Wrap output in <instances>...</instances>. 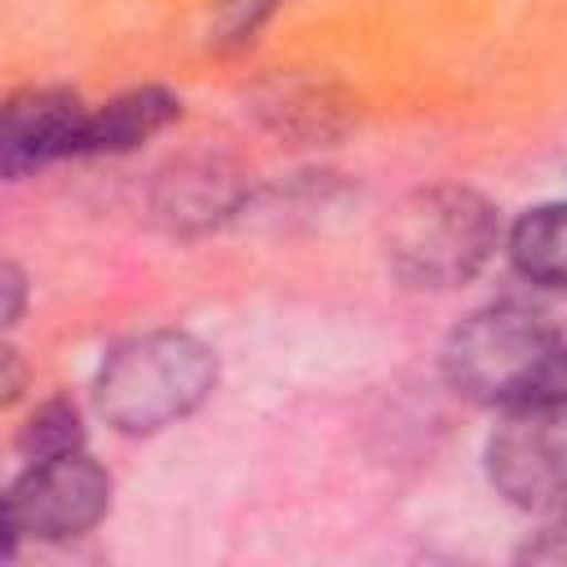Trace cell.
<instances>
[{
  "label": "cell",
  "mask_w": 567,
  "mask_h": 567,
  "mask_svg": "<svg viewBox=\"0 0 567 567\" xmlns=\"http://www.w3.org/2000/svg\"><path fill=\"white\" fill-rule=\"evenodd\" d=\"M447 385L478 408H527L567 399V341L532 306L492 301L443 341Z\"/></svg>",
  "instance_id": "6da1fadb"
},
{
  "label": "cell",
  "mask_w": 567,
  "mask_h": 567,
  "mask_svg": "<svg viewBox=\"0 0 567 567\" xmlns=\"http://www.w3.org/2000/svg\"><path fill=\"white\" fill-rule=\"evenodd\" d=\"M217 390V354L177 328H155L120 341L97 377L93 403L115 434L142 439L186 421Z\"/></svg>",
  "instance_id": "7a4b0ae2"
},
{
  "label": "cell",
  "mask_w": 567,
  "mask_h": 567,
  "mask_svg": "<svg viewBox=\"0 0 567 567\" xmlns=\"http://www.w3.org/2000/svg\"><path fill=\"white\" fill-rule=\"evenodd\" d=\"M496 244L501 217L492 199L456 182L412 190L385 221V266L399 284L421 292L470 284L492 261Z\"/></svg>",
  "instance_id": "3957f363"
},
{
  "label": "cell",
  "mask_w": 567,
  "mask_h": 567,
  "mask_svg": "<svg viewBox=\"0 0 567 567\" xmlns=\"http://www.w3.org/2000/svg\"><path fill=\"white\" fill-rule=\"evenodd\" d=\"M111 509V474L80 447L49 461H27L4 496V558L18 540H71L97 527Z\"/></svg>",
  "instance_id": "277c9868"
},
{
  "label": "cell",
  "mask_w": 567,
  "mask_h": 567,
  "mask_svg": "<svg viewBox=\"0 0 567 567\" xmlns=\"http://www.w3.org/2000/svg\"><path fill=\"white\" fill-rule=\"evenodd\" d=\"M487 483L514 509L567 505V399L501 412L483 447Z\"/></svg>",
  "instance_id": "5b68a950"
},
{
  "label": "cell",
  "mask_w": 567,
  "mask_h": 567,
  "mask_svg": "<svg viewBox=\"0 0 567 567\" xmlns=\"http://www.w3.org/2000/svg\"><path fill=\"white\" fill-rule=\"evenodd\" d=\"M248 111L266 133L292 146H328L354 128L359 97L315 71H275L252 84Z\"/></svg>",
  "instance_id": "8992f818"
},
{
  "label": "cell",
  "mask_w": 567,
  "mask_h": 567,
  "mask_svg": "<svg viewBox=\"0 0 567 567\" xmlns=\"http://www.w3.org/2000/svg\"><path fill=\"white\" fill-rule=\"evenodd\" d=\"M89 106L71 89H22L4 102L0 120V168L22 182L58 159H80Z\"/></svg>",
  "instance_id": "52a82bcc"
},
{
  "label": "cell",
  "mask_w": 567,
  "mask_h": 567,
  "mask_svg": "<svg viewBox=\"0 0 567 567\" xmlns=\"http://www.w3.org/2000/svg\"><path fill=\"white\" fill-rule=\"evenodd\" d=\"M252 186L244 168L226 155H182L151 182V217L173 235H204L221 221H235Z\"/></svg>",
  "instance_id": "ba28073f"
},
{
  "label": "cell",
  "mask_w": 567,
  "mask_h": 567,
  "mask_svg": "<svg viewBox=\"0 0 567 567\" xmlns=\"http://www.w3.org/2000/svg\"><path fill=\"white\" fill-rule=\"evenodd\" d=\"M182 115V97L164 84H142L128 93H115L106 106L89 111L80 155H128L155 133H164Z\"/></svg>",
  "instance_id": "9c48e42d"
},
{
  "label": "cell",
  "mask_w": 567,
  "mask_h": 567,
  "mask_svg": "<svg viewBox=\"0 0 567 567\" xmlns=\"http://www.w3.org/2000/svg\"><path fill=\"white\" fill-rule=\"evenodd\" d=\"M509 266L536 288H567V199L527 208L505 239Z\"/></svg>",
  "instance_id": "30bf717a"
},
{
  "label": "cell",
  "mask_w": 567,
  "mask_h": 567,
  "mask_svg": "<svg viewBox=\"0 0 567 567\" xmlns=\"http://www.w3.org/2000/svg\"><path fill=\"white\" fill-rule=\"evenodd\" d=\"M84 447V416H80V408L71 403V399H44L31 416H27V425H22V434H18V452L27 456V461H49V456H66V452H80Z\"/></svg>",
  "instance_id": "8fae6325"
},
{
  "label": "cell",
  "mask_w": 567,
  "mask_h": 567,
  "mask_svg": "<svg viewBox=\"0 0 567 567\" xmlns=\"http://www.w3.org/2000/svg\"><path fill=\"white\" fill-rule=\"evenodd\" d=\"M288 0H213L208 9V44L217 53H235L248 49L257 40V31L284 9Z\"/></svg>",
  "instance_id": "7c38bea8"
},
{
  "label": "cell",
  "mask_w": 567,
  "mask_h": 567,
  "mask_svg": "<svg viewBox=\"0 0 567 567\" xmlns=\"http://www.w3.org/2000/svg\"><path fill=\"white\" fill-rule=\"evenodd\" d=\"M523 563H545V567H567V509L558 518H549L523 549H518Z\"/></svg>",
  "instance_id": "4fadbf2b"
},
{
  "label": "cell",
  "mask_w": 567,
  "mask_h": 567,
  "mask_svg": "<svg viewBox=\"0 0 567 567\" xmlns=\"http://www.w3.org/2000/svg\"><path fill=\"white\" fill-rule=\"evenodd\" d=\"M0 292H4V310H0V323H4V328H18V319H22V306H27V275H22L13 261H4V270H0Z\"/></svg>",
  "instance_id": "5bb4252c"
},
{
  "label": "cell",
  "mask_w": 567,
  "mask_h": 567,
  "mask_svg": "<svg viewBox=\"0 0 567 567\" xmlns=\"http://www.w3.org/2000/svg\"><path fill=\"white\" fill-rule=\"evenodd\" d=\"M22 381H27L22 359H18L13 346H4V350H0V390H4V403H13V399L22 394Z\"/></svg>",
  "instance_id": "9a60e30c"
}]
</instances>
